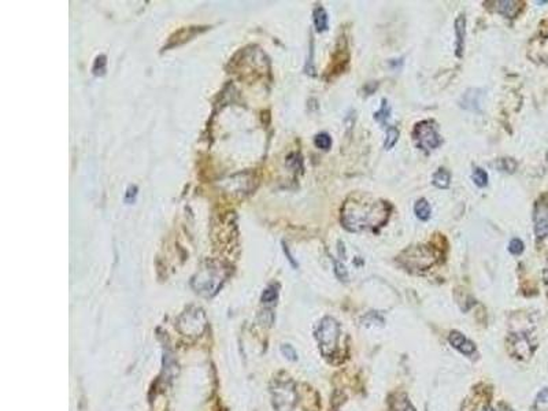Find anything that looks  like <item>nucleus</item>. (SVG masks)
Listing matches in <instances>:
<instances>
[{
	"mask_svg": "<svg viewBox=\"0 0 548 411\" xmlns=\"http://www.w3.org/2000/svg\"><path fill=\"white\" fill-rule=\"evenodd\" d=\"M341 221L350 230H363L380 226L388 218L386 204L377 200L351 199L341 211Z\"/></svg>",
	"mask_w": 548,
	"mask_h": 411,
	"instance_id": "f257e3e1",
	"label": "nucleus"
},
{
	"mask_svg": "<svg viewBox=\"0 0 548 411\" xmlns=\"http://www.w3.org/2000/svg\"><path fill=\"white\" fill-rule=\"evenodd\" d=\"M339 333H340V326L333 318L326 317L321 321L318 330H317V339H318L321 351L324 355L329 356L335 352L337 340H339Z\"/></svg>",
	"mask_w": 548,
	"mask_h": 411,
	"instance_id": "f03ea898",
	"label": "nucleus"
},
{
	"mask_svg": "<svg viewBox=\"0 0 548 411\" xmlns=\"http://www.w3.org/2000/svg\"><path fill=\"white\" fill-rule=\"evenodd\" d=\"M400 259L401 262L408 267L425 270L436 262V255L431 248H428L425 245H420V247H413L410 249H406L401 254Z\"/></svg>",
	"mask_w": 548,
	"mask_h": 411,
	"instance_id": "7ed1b4c3",
	"label": "nucleus"
},
{
	"mask_svg": "<svg viewBox=\"0 0 548 411\" xmlns=\"http://www.w3.org/2000/svg\"><path fill=\"white\" fill-rule=\"evenodd\" d=\"M414 137L418 142V146H421L425 150H435L442 144V139L439 136L435 123L431 121H422L417 123L414 129Z\"/></svg>",
	"mask_w": 548,
	"mask_h": 411,
	"instance_id": "20e7f679",
	"label": "nucleus"
},
{
	"mask_svg": "<svg viewBox=\"0 0 548 411\" xmlns=\"http://www.w3.org/2000/svg\"><path fill=\"white\" fill-rule=\"evenodd\" d=\"M534 232H536V236L538 239H543L548 234V204L540 203L536 206Z\"/></svg>",
	"mask_w": 548,
	"mask_h": 411,
	"instance_id": "39448f33",
	"label": "nucleus"
},
{
	"mask_svg": "<svg viewBox=\"0 0 548 411\" xmlns=\"http://www.w3.org/2000/svg\"><path fill=\"white\" fill-rule=\"evenodd\" d=\"M448 341H450V344H451L455 350L459 351V352L463 354V355L470 356L473 355V354H474V351H476V345L473 344L472 341L469 340L467 337H465L462 333H459V332H452L451 335H450V337H448Z\"/></svg>",
	"mask_w": 548,
	"mask_h": 411,
	"instance_id": "423d86ee",
	"label": "nucleus"
},
{
	"mask_svg": "<svg viewBox=\"0 0 548 411\" xmlns=\"http://www.w3.org/2000/svg\"><path fill=\"white\" fill-rule=\"evenodd\" d=\"M455 35H457V56L461 58L465 50V36H466V18L459 16L455 21Z\"/></svg>",
	"mask_w": 548,
	"mask_h": 411,
	"instance_id": "0eeeda50",
	"label": "nucleus"
},
{
	"mask_svg": "<svg viewBox=\"0 0 548 411\" xmlns=\"http://www.w3.org/2000/svg\"><path fill=\"white\" fill-rule=\"evenodd\" d=\"M496 11L500 13L504 17L514 18L519 11V3L518 2H511V0H503V2H496Z\"/></svg>",
	"mask_w": 548,
	"mask_h": 411,
	"instance_id": "6e6552de",
	"label": "nucleus"
},
{
	"mask_svg": "<svg viewBox=\"0 0 548 411\" xmlns=\"http://www.w3.org/2000/svg\"><path fill=\"white\" fill-rule=\"evenodd\" d=\"M314 25L318 32H325L328 29V14L324 7H317L314 10Z\"/></svg>",
	"mask_w": 548,
	"mask_h": 411,
	"instance_id": "1a4fd4ad",
	"label": "nucleus"
},
{
	"mask_svg": "<svg viewBox=\"0 0 548 411\" xmlns=\"http://www.w3.org/2000/svg\"><path fill=\"white\" fill-rule=\"evenodd\" d=\"M450 181H451V174H450V172H447L446 169H439L433 174V184L436 185L437 188H448Z\"/></svg>",
	"mask_w": 548,
	"mask_h": 411,
	"instance_id": "9d476101",
	"label": "nucleus"
},
{
	"mask_svg": "<svg viewBox=\"0 0 548 411\" xmlns=\"http://www.w3.org/2000/svg\"><path fill=\"white\" fill-rule=\"evenodd\" d=\"M414 211H416L417 217L421 221L429 219V217H431V206L428 203L427 199H420L414 206Z\"/></svg>",
	"mask_w": 548,
	"mask_h": 411,
	"instance_id": "9b49d317",
	"label": "nucleus"
},
{
	"mask_svg": "<svg viewBox=\"0 0 548 411\" xmlns=\"http://www.w3.org/2000/svg\"><path fill=\"white\" fill-rule=\"evenodd\" d=\"M391 117V107L388 104L385 99H382V106L378 111L374 114V119L377 122H380L381 125H386V121Z\"/></svg>",
	"mask_w": 548,
	"mask_h": 411,
	"instance_id": "f8f14e48",
	"label": "nucleus"
},
{
	"mask_svg": "<svg viewBox=\"0 0 548 411\" xmlns=\"http://www.w3.org/2000/svg\"><path fill=\"white\" fill-rule=\"evenodd\" d=\"M534 411H548V388L538 392L534 400Z\"/></svg>",
	"mask_w": 548,
	"mask_h": 411,
	"instance_id": "ddd939ff",
	"label": "nucleus"
},
{
	"mask_svg": "<svg viewBox=\"0 0 548 411\" xmlns=\"http://www.w3.org/2000/svg\"><path fill=\"white\" fill-rule=\"evenodd\" d=\"M397 139H399V130L395 126L388 127L386 129V139L385 143H384V148L385 150H391L396 143H397Z\"/></svg>",
	"mask_w": 548,
	"mask_h": 411,
	"instance_id": "4468645a",
	"label": "nucleus"
},
{
	"mask_svg": "<svg viewBox=\"0 0 548 411\" xmlns=\"http://www.w3.org/2000/svg\"><path fill=\"white\" fill-rule=\"evenodd\" d=\"M472 178H473V181H474V184H476L477 187H480V188L485 187V185L488 184L487 172H485V170H482L481 168H476L474 170H473Z\"/></svg>",
	"mask_w": 548,
	"mask_h": 411,
	"instance_id": "2eb2a0df",
	"label": "nucleus"
},
{
	"mask_svg": "<svg viewBox=\"0 0 548 411\" xmlns=\"http://www.w3.org/2000/svg\"><path fill=\"white\" fill-rule=\"evenodd\" d=\"M314 144L321 150H329L332 146V139L328 133H320L314 139Z\"/></svg>",
	"mask_w": 548,
	"mask_h": 411,
	"instance_id": "dca6fc26",
	"label": "nucleus"
},
{
	"mask_svg": "<svg viewBox=\"0 0 548 411\" xmlns=\"http://www.w3.org/2000/svg\"><path fill=\"white\" fill-rule=\"evenodd\" d=\"M277 296H279V291H277V288H276L274 285H271V287H269V288H266V290H264L263 295H262V302L266 303V305L274 303V302L277 300Z\"/></svg>",
	"mask_w": 548,
	"mask_h": 411,
	"instance_id": "f3484780",
	"label": "nucleus"
},
{
	"mask_svg": "<svg viewBox=\"0 0 548 411\" xmlns=\"http://www.w3.org/2000/svg\"><path fill=\"white\" fill-rule=\"evenodd\" d=\"M497 166H499V169L502 172L513 173L515 170V168H517V163L514 162L513 159H500L499 163H497Z\"/></svg>",
	"mask_w": 548,
	"mask_h": 411,
	"instance_id": "a211bd4d",
	"label": "nucleus"
},
{
	"mask_svg": "<svg viewBox=\"0 0 548 411\" xmlns=\"http://www.w3.org/2000/svg\"><path fill=\"white\" fill-rule=\"evenodd\" d=\"M508 251L513 255L522 254L523 243L519 239H513L510 241V244H508Z\"/></svg>",
	"mask_w": 548,
	"mask_h": 411,
	"instance_id": "6ab92c4d",
	"label": "nucleus"
},
{
	"mask_svg": "<svg viewBox=\"0 0 548 411\" xmlns=\"http://www.w3.org/2000/svg\"><path fill=\"white\" fill-rule=\"evenodd\" d=\"M335 273L341 281H347L348 280V271L345 269V266L343 263H340V262H337V260H335Z\"/></svg>",
	"mask_w": 548,
	"mask_h": 411,
	"instance_id": "aec40b11",
	"label": "nucleus"
},
{
	"mask_svg": "<svg viewBox=\"0 0 548 411\" xmlns=\"http://www.w3.org/2000/svg\"><path fill=\"white\" fill-rule=\"evenodd\" d=\"M281 351H283V354H284L288 359L291 360H296L298 359V355H296V352H295V350L291 347V345H283L281 347Z\"/></svg>",
	"mask_w": 548,
	"mask_h": 411,
	"instance_id": "412c9836",
	"label": "nucleus"
},
{
	"mask_svg": "<svg viewBox=\"0 0 548 411\" xmlns=\"http://www.w3.org/2000/svg\"><path fill=\"white\" fill-rule=\"evenodd\" d=\"M487 411H495V410H491V408H489V410H487Z\"/></svg>",
	"mask_w": 548,
	"mask_h": 411,
	"instance_id": "4be33fe9",
	"label": "nucleus"
}]
</instances>
